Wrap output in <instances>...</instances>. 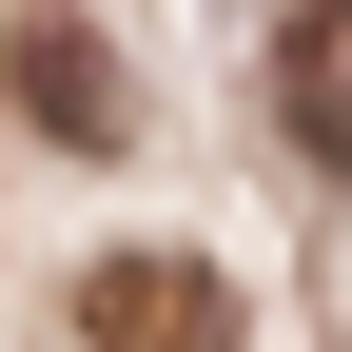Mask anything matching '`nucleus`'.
Returning a JSON list of instances; mask_svg holds the SVG:
<instances>
[{
    "label": "nucleus",
    "instance_id": "obj_3",
    "mask_svg": "<svg viewBox=\"0 0 352 352\" xmlns=\"http://www.w3.org/2000/svg\"><path fill=\"white\" fill-rule=\"evenodd\" d=\"M274 118L352 176V0H294V20H274Z\"/></svg>",
    "mask_w": 352,
    "mask_h": 352
},
{
    "label": "nucleus",
    "instance_id": "obj_1",
    "mask_svg": "<svg viewBox=\"0 0 352 352\" xmlns=\"http://www.w3.org/2000/svg\"><path fill=\"white\" fill-rule=\"evenodd\" d=\"M0 98H20L59 157H118V138H138V98H118L98 20H59V0H20V20H0Z\"/></svg>",
    "mask_w": 352,
    "mask_h": 352
},
{
    "label": "nucleus",
    "instance_id": "obj_2",
    "mask_svg": "<svg viewBox=\"0 0 352 352\" xmlns=\"http://www.w3.org/2000/svg\"><path fill=\"white\" fill-rule=\"evenodd\" d=\"M78 333L98 352H235V294H215V254H98Z\"/></svg>",
    "mask_w": 352,
    "mask_h": 352
}]
</instances>
